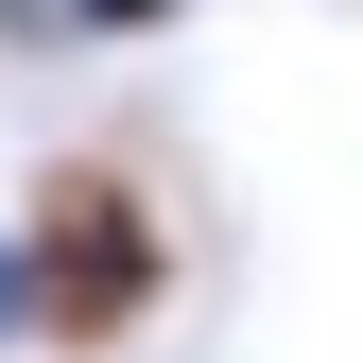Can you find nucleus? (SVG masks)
I'll list each match as a JSON object with an SVG mask.
<instances>
[{
    "label": "nucleus",
    "instance_id": "7ed1b4c3",
    "mask_svg": "<svg viewBox=\"0 0 363 363\" xmlns=\"http://www.w3.org/2000/svg\"><path fill=\"white\" fill-rule=\"evenodd\" d=\"M0 346H35V294H18V225H0Z\"/></svg>",
    "mask_w": 363,
    "mask_h": 363
},
{
    "label": "nucleus",
    "instance_id": "f257e3e1",
    "mask_svg": "<svg viewBox=\"0 0 363 363\" xmlns=\"http://www.w3.org/2000/svg\"><path fill=\"white\" fill-rule=\"evenodd\" d=\"M18 294H35V346H139L156 329V294H173V225L156 191L121 156H52L35 173V208H18Z\"/></svg>",
    "mask_w": 363,
    "mask_h": 363
},
{
    "label": "nucleus",
    "instance_id": "20e7f679",
    "mask_svg": "<svg viewBox=\"0 0 363 363\" xmlns=\"http://www.w3.org/2000/svg\"><path fill=\"white\" fill-rule=\"evenodd\" d=\"M0 35H52V0H0Z\"/></svg>",
    "mask_w": 363,
    "mask_h": 363
},
{
    "label": "nucleus",
    "instance_id": "f03ea898",
    "mask_svg": "<svg viewBox=\"0 0 363 363\" xmlns=\"http://www.w3.org/2000/svg\"><path fill=\"white\" fill-rule=\"evenodd\" d=\"M191 0H52V35H173Z\"/></svg>",
    "mask_w": 363,
    "mask_h": 363
}]
</instances>
